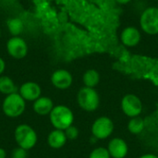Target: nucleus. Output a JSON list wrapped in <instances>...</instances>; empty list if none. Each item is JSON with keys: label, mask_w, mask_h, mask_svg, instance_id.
Instances as JSON below:
<instances>
[{"label": "nucleus", "mask_w": 158, "mask_h": 158, "mask_svg": "<svg viewBox=\"0 0 158 158\" xmlns=\"http://www.w3.org/2000/svg\"><path fill=\"white\" fill-rule=\"evenodd\" d=\"M26 109V101L17 92L8 95L3 100L2 111L5 116L10 118H17L20 117Z\"/></svg>", "instance_id": "f257e3e1"}, {"label": "nucleus", "mask_w": 158, "mask_h": 158, "mask_svg": "<svg viewBox=\"0 0 158 158\" xmlns=\"http://www.w3.org/2000/svg\"><path fill=\"white\" fill-rule=\"evenodd\" d=\"M14 139L19 147L29 151L36 145L38 136L31 126L28 124H19L14 131Z\"/></svg>", "instance_id": "f03ea898"}, {"label": "nucleus", "mask_w": 158, "mask_h": 158, "mask_svg": "<svg viewBox=\"0 0 158 158\" xmlns=\"http://www.w3.org/2000/svg\"><path fill=\"white\" fill-rule=\"evenodd\" d=\"M49 119L52 126L56 130L65 131L72 125L74 120V115L68 106L59 105L54 106L53 110L49 115Z\"/></svg>", "instance_id": "7ed1b4c3"}, {"label": "nucleus", "mask_w": 158, "mask_h": 158, "mask_svg": "<svg viewBox=\"0 0 158 158\" xmlns=\"http://www.w3.org/2000/svg\"><path fill=\"white\" fill-rule=\"evenodd\" d=\"M140 26L147 34H158V7H147L142 13L140 17Z\"/></svg>", "instance_id": "20e7f679"}, {"label": "nucleus", "mask_w": 158, "mask_h": 158, "mask_svg": "<svg viewBox=\"0 0 158 158\" xmlns=\"http://www.w3.org/2000/svg\"><path fill=\"white\" fill-rule=\"evenodd\" d=\"M79 106L85 111H94L99 106V96L94 88H81L77 96Z\"/></svg>", "instance_id": "39448f33"}, {"label": "nucleus", "mask_w": 158, "mask_h": 158, "mask_svg": "<svg viewBox=\"0 0 158 158\" xmlns=\"http://www.w3.org/2000/svg\"><path fill=\"white\" fill-rule=\"evenodd\" d=\"M28 44L26 41L19 36H12L6 43V51L8 55L15 59H22L28 54Z\"/></svg>", "instance_id": "423d86ee"}, {"label": "nucleus", "mask_w": 158, "mask_h": 158, "mask_svg": "<svg viewBox=\"0 0 158 158\" xmlns=\"http://www.w3.org/2000/svg\"><path fill=\"white\" fill-rule=\"evenodd\" d=\"M114 130V124L112 120L106 117H102L97 118L92 127L93 135L96 139H106L111 135Z\"/></svg>", "instance_id": "0eeeda50"}, {"label": "nucleus", "mask_w": 158, "mask_h": 158, "mask_svg": "<svg viewBox=\"0 0 158 158\" xmlns=\"http://www.w3.org/2000/svg\"><path fill=\"white\" fill-rule=\"evenodd\" d=\"M121 107L123 112L131 118L138 117L143 110L141 100L134 94H127L124 96L121 102Z\"/></svg>", "instance_id": "6e6552de"}, {"label": "nucleus", "mask_w": 158, "mask_h": 158, "mask_svg": "<svg viewBox=\"0 0 158 158\" xmlns=\"http://www.w3.org/2000/svg\"><path fill=\"white\" fill-rule=\"evenodd\" d=\"M18 93L26 102H34L42 96L41 86L35 81H26L22 83Z\"/></svg>", "instance_id": "1a4fd4ad"}, {"label": "nucleus", "mask_w": 158, "mask_h": 158, "mask_svg": "<svg viewBox=\"0 0 158 158\" xmlns=\"http://www.w3.org/2000/svg\"><path fill=\"white\" fill-rule=\"evenodd\" d=\"M73 78L69 71L66 69H57L51 75L52 84L59 90H66L72 84Z\"/></svg>", "instance_id": "9d476101"}, {"label": "nucleus", "mask_w": 158, "mask_h": 158, "mask_svg": "<svg viewBox=\"0 0 158 158\" xmlns=\"http://www.w3.org/2000/svg\"><path fill=\"white\" fill-rule=\"evenodd\" d=\"M121 43L128 47L136 46L141 41V33L139 30L135 27L129 26L125 28L120 34Z\"/></svg>", "instance_id": "9b49d317"}, {"label": "nucleus", "mask_w": 158, "mask_h": 158, "mask_svg": "<svg viewBox=\"0 0 158 158\" xmlns=\"http://www.w3.org/2000/svg\"><path fill=\"white\" fill-rule=\"evenodd\" d=\"M54 103L47 96H41L33 102L32 109L38 116H49L54 108Z\"/></svg>", "instance_id": "f8f14e48"}, {"label": "nucleus", "mask_w": 158, "mask_h": 158, "mask_svg": "<svg viewBox=\"0 0 158 158\" xmlns=\"http://www.w3.org/2000/svg\"><path fill=\"white\" fill-rule=\"evenodd\" d=\"M108 152L112 157L124 158L128 154V145L123 140L115 138L108 144Z\"/></svg>", "instance_id": "ddd939ff"}, {"label": "nucleus", "mask_w": 158, "mask_h": 158, "mask_svg": "<svg viewBox=\"0 0 158 158\" xmlns=\"http://www.w3.org/2000/svg\"><path fill=\"white\" fill-rule=\"evenodd\" d=\"M67 136L64 131L54 130L47 136V143L53 149H59L63 147L67 143Z\"/></svg>", "instance_id": "4468645a"}, {"label": "nucleus", "mask_w": 158, "mask_h": 158, "mask_svg": "<svg viewBox=\"0 0 158 158\" xmlns=\"http://www.w3.org/2000/svg\"><path fill=\"white\" fill-rule=\"evenodd\" d=\"M0 93L5 95L17 93V86L10 77L0 76Z\"/></svg>", "instance_id": "2eb2a0df"}, {"label": "nucleus", "mask_w": 158, "mask_h": 158, "mask_svg": "<svg viewBox=\"0 0 158 158\" xmlns=\"http://www.w3.org/2000/svg\"><path fill=\"white\" fill-rule=\"evenodd\" d=\"M6 27L12 36H19L24 30L23 21L19 18H10L6 20Z\"/></svg>", "instance_id": "dca6fc26"}, {"label": "nucleus", "mask_w": 158, "mask_h": 158, "mask_svg": "<svg viewBox=\"0 0 158 158\" xmlns=\"http://www.w3.org/2000/svg\"><path fill=\"white\" fill-rule=\"evenodd\" d=\"M82 81L85 84V87L94 88L99 83L100 81L99 73L94 69H89L83 74Z\"/></svg>", "instance_id": "f3484780"}, {"label": "nucleus", "mask_w": 158, "mask_h": 158, "mask_svg": "<svg viewBox=\"0 0 158 158\" xmlns=\"http://www.w3.org/2000/svg\"><path fill=\"white\" fill-rule=\"evenodd\" d=\"M128 129L133 134L141 133L144 129V121H143V119L139 118V117L132 118L131 120L129 122Z\"/></svg>", "instance_id": "a211bd4d"}, {"label": "nucleus", "mask_w": 158, "mask_h": 158, "mask_svg": "<svg viewBox=\"0 0 158 158\" xmlns=\"http://www.w3.org/2000/svg\"><path fill=\"white\" fill-rule=\"evenodd\" d=\"M89 158H110V154L108 152V150H106V148L103 147H99L94 149Z\"/></svg>", "instance_id": "6ab92c4d"}, {"label": "nucleus", "mask_w": 158, "mask_h": 158, "mask_svg": "<svg viewBox=\"0 0 158 158\" xmlns=\"http://www.w3.org/2000/svg\"><path fill=\"white\" fill-rule=\"evenodd\" d=\"M27 156H28L27 150L19 146L13 149L11 152V158H27Z\"/></svg>", "instance_id": "aec40b11"}, {"label": "nucleus", "mask_w": 158, "mask_h": 158, "mask_svg": "<svg viewBox=\"0 0 158 158\" xmlns=\"http://www.w3.org/2000/svg\"><path fill=\"white\" fill-rule=\"evenodd\" d=\"M64 131H65V134L67 136V139H69V140H75V139H77V137L79 135L78 129L72 125L70 127H69L68 129H66Z\"/></svg>", "instance_id": "412c9836"}, {"label": "nucleus", "mask_w": 158, "mask_h": 158, "mask_svg": "<svg viewBox=\"0 0 158 158\" xmlns=\"http://www.w3.org/2000/svg\"><path fill=\"white\" fill-rule=\"evenodd\" d=\"M6 69V62L5 60L0 56V76H2L3 72L5 71Z\"/></svg>", "instance_id": "4be33fe9"}, {"label": "nucleus", "mask_w": 158, "mask_h": 158, "mask_svg": "<svg viewBox=\"0 0 158 158\" xmlns=\"http://www.w3.org/2000/svg\"><path fill=\"white\" fill-rule=\"evenodd\" d=\"M0 158H6V152L4 148L0 147Z\"/></svg>", "instance_id": "5701e85b"}, {"label": "nucleus", "mask_w": 158, "mask_h": 158, "mask_svg": "<svg viewBox=\"0 0 158 158\" xmlns=\"http://www.w3.org/2000/svg\"><path fill=\"white\" fill-rule=\"evenodd\" d=\"M131 1V0H116V2L118 3V4H120V5H126V4L130 3Z\"/></svg>", "instance_id": "b1692460"}, {"label": "nucleus", "mask_w": 158, "mask_h": 158, "mask_svg": "<svg viewBox=\"0 0 158 158\" xmlns=\"http://www.w3.org/2000/svg\"><path fill=\"white\" fill-rule=\"evenodd\" d=\"M140 158H158V156H155V155H144Z\"/></svg>", "instance_id": "393cba45"}, {"label": "nucleus", "mask_w": 158, "mask_h": 158, "mask_svg": "<svg viewBox=\"0 0 158 158\" xmlns=\"http://www.w3.org/2000/svg\"><path fill=\"white\" fill-rule=\"evenodd\" d=\"M0 38H1V30H0Z\"/></svg>", "instance_id": "a878e982"}, {"label": "nucleus", "mask_w": 158, "mask_h": 158, "mask_svg": "<svg viewBox=\"0 0 158 158\" xmlns=\"http://www.w3.org/2000/svg\"><path fill=\"white\" fill-rule=\"evenodd\" d=\"M157 6H158V0H157Z\"/></svg>", "instance_id": "bb28decb"}]
</instances>
